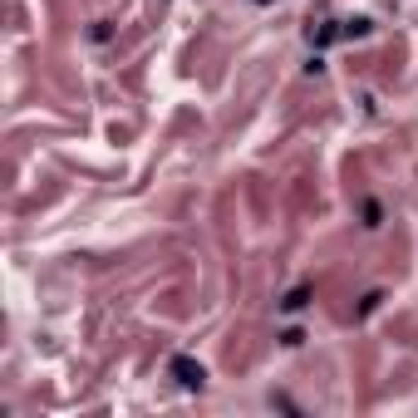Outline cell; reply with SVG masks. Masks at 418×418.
<instances>
[{
	"label": "cell",
	"mask_w": 418,
	"mask_h": 418,
	"mask_svg": "<svg viewBox=\"0 0 418 418\" xmlns=\"http://www.w3.org/2000/svg\"><path fill=\"white\" fill-rule=\"evenodd\" d=\"M168 374H173V379H178L182 389H202V384H207V369H202L197 359H187V354H173Z\"/></svg>",
	"instance_id": "obj_1"
},
{
	"label": "cell",
	"mask_w": 418,
	"mask_h": 418,
	"mask_svg": "<svg viewBox=\"0 0 418 418\" xmlns=\"http://www.w3.org/2000/svg\"><path fill=\"white\" fill-rule=\"evenodd\" d=\"M306 306H310V286H296V291L281 301V310H286V315H301Z\"/></svg>",
	"instance_id": "obj_2"
},
{
	"label": "cell",
	"mask_w": 418,
	"mask_h": 418,
	"mask_svg": "<svg viewBox=\"0 0 418 418\" xmlns=\"http://www.w3.org/2000/svg\"><path fill=\"white\" fill-rule=\"evenodd\" d=\"M379 301H384V296H379V291H369V296H364V306H359V320H364V315H374V310H379Z\"/></svg>",
	"instance_id": "obj_3"
},
{
	"label": "cell",
	"mask_w": 418,
	"mask_h": 418,
	"mask_svg": "<svg viewBox=\"0 0 418 418\" xmlns=\"http://www.w3.org/2000/svg\"><path fill=\"white\" fill-rule=\"evenodd\" d=\"M364 226H379V202H364Z\"/></svg>",
	"instance_id": "obj_4"
}]
</instances>
